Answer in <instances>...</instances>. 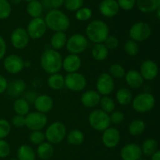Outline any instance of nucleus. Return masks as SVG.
I'll list each match as a JSON object with an SVG mask.
<instances>
[{"label":"nucleus","mask_w":160,"mask_h":160,"mask_svg":"<svg viewBox=\"0 0 160 160\" xmlns=\"http://www.w3.org/2000/svg\"><path fill=\"white\" fill-rule=\"evenodd\" d=\"M44 20L47 28L54 32H65L70 26V20L68 16L59 9H52L48 10Z\"/></svg>","instance_id":"obj_1"},{"label":"nucleus","mask_w":160,"mask_h":160,"mask_svg":"<svg viewBox=\"0 0 160 160\" xmlns=\"http://www.w3.org/2000/svg\"><path fill=\"white\" fill-rule=\"evenodd\" d=\"M40 64L42 69L49 75L59 73L62 66V55L57 50L48 49L41 55Z\"/></svg>","instance_id":"obj_2"},{"label":"nucleus","mask_w":160,"mask_h":160,"mask_svg":"<svg viewBox=\"0 0 160 160\" xmlns=\"http://www.w3.org/2000/svg\"><path fill=\"white\" fill-rule=\"evenodd\" d=\"M109 35V26L103 20H94L86 27L85 36L95 44L103 43Z\"/></svg>","instance_id":"obj_3"},{"label":"nucleus","mask_w":160,"mask_h":160,"mask_svg":"<svg viewBox=\"0 0 160 160\" xmlns=\"http://www.w3.org/2000/svg\"><path fill=\"white\" fill-rule=\"evenodd\" d=\"M67 130L65 124L56 121L47 127L45 132V140L52 144H58L62 142L67 136Z\"/></svg>","instance_id":"obj_4"},{"label":"nucleus","mask_w":160,"mask_h":160,"mask_svg":"<svg viewBox=\"0 0 160 160\" xmlns=\"http://www.w3.org/2000/svg\"><path fill=\"white\" fill-rule=\"evenodd\" d=\"M88 123L95 131L103 132L110 126L109 114L102 109H95L89 114Z\"/></svg>","instance_id":"obj_5"},{"label":"nucleus","mask_w":160,"mask_h":160,"mask_svg":"<svg viewBox=\"0 0 160 160\" xmlns=\"http://www.w3.org/2000/svg\"><path fill=\"white\" fill-rule=\"evenodd\" d=\"M132 108L138 113H146L151 111L156 104L155 97L150 93H142L132 100Z\"/></svg>","instance_id":"obj_6"},{"label":"nucleus","mask_w":160,"mask_h":160,"mask_svg":"<svg viewBox=\"0 0 160 160\" xmlns=\"http://www.w3.org/2000/svg\"><path fill=\"white\" fill-rule=\"evenodd\" d=\"M88 46V39L82 34H73L67 39L66 49L72 54H80Z\"/></svg>","instance_id":"obj_7"},{"label":"nucleus","mask_w":160,"mask_h":160,"mask_svg":"<svg viewBox=\"0 0 160 160\" xmlns=\"http://www.w3.org/2000/svg\"><path fill=\"white\" fill-rule=\"evenodd\" d=\"M65 78V87L72 92H81L86 88L87 79L83 74L78 72L67 73L64 77Z\"/></svg>","instance_id":"obj_8"},{"label":"nucleus","mask_w":160,"mask_h":160,"mask_svg":"<svg viewBox=\"0 0 160 160\" xmlns=\"http://www.w3.org/2000/svg\"><path fill=\"white\" fill-rule=\"evenodd\" d=\"M152 34V28L148 23L139 21L134 23L129 30L131 39L137 42H144L150 37Z\"/></svg>","instance_id":"obj_9"},{"label":"nucleus","mask_w":160,"mask_h":160,"mask_svg":"<svg viewBox=\"0 0 160 160\" xmlns=\"http://www.w3.org/2000/svg\"><path fill=\"white\" fill-rule=\"evenodd\" d=\"M48 123L46 114L39 111H30L25 116V126L31 131L42 130Z\"/></svg>","instance_id":"obj_10"},{"label":"nucleus","mask_w":160,"mask_h":160,"mask_svg":"<svg viewBox=\"0 0 160 160\" xmlns=\"http://www.w3.org/2000/svg\"><path fill=\"white\" fill-rule=\"evenodd\" d=\"M47 25L45 20L42 17H35L32 18L27 26V32L31 39H42L46 33Z\"/></svg>","instance_id":"obj_11"},{"label":"nucleus","mask_w":160,"mask_h":160,"mask_svg":"<svg viewBox=\"0 0 160 160\" xmlns=\"http://www.w3.org/2000/svg\"><path fill=\"white\" fill-rule=\"evenodd\" d=\"M3 67L8 73L16 75L23 70L25 61L21 56L17 54L8 55L3 60Z\"/></svg>","instance_id":"obj_12"},{"label":"nucleus","mask_w":160,"mask_h":160,"mask_svg":"<svg viewBox=\"0 0 160 160\" xmlns=\"http://www.w3.org/2000/svg\"><path fill=\"white\" fill-rule=\"evenodd\" d=\"M115 82L109 73H102L96 82V91L101 96H109L114 90Z\"/></svg>","instance_id":"obj_13"},{"label":"nucleus","mask_w":160,"mask_h":160,"mask_svg":"<svg viewBox=\"0 0 160 160\" xmlns=\"http://www.w3.org/2000/svg\"><path fill=\"white\" fill-rule=\"evenodd\" d=\"M30 37L25 28L18 27L12 31L10 35V42L14 48L23 50L28 45Z\"/></svg>","instance_id":"obj_14"},{"label":"nucleus","mask_w":160,"mask_h":160,"mask_svg":"<svg viewBox=\"0 0 160 160\" xmlns=\"http://www.w3.org/2000/svg\"><path fill=\"white\" fill-rule=\"evenodd\" d=\"M120 141V133L116 127H108L102 132V141L108 148H112L118 145Z\"/></svg>","instance_id":"obj_15"},{"label":"nucleus","mask_w":160,"mask_h":160,"mask_svg":"<svg viewBox=\"0 0 160 160\" xmlns=\"http://www.w3.org/2000/svg\"><path fill=\"white\" fill-rule=\"evenodd\" d=\"M142 156V147L135 143L126 144L120 151V157L123 160H138Z\"/></svg>","instance_id":"obj_16"},{"label":"nucleus","mask_w":160,"mask_h":160,"mask_svg":"<svg viewBox=\"0 0 160 160\" xmlns=\"http://www.w3.org/2000/svg\"><path fill=\"white\" fill-rule=\"evenodd\" d=\"M139 72L144 79L152 81L157 77L159 73V67L152 60H146L142 62Z\"/></svg>","instance_id":"obj_17"},{"label":"nucleus","mask_w":160,"mask_h":160,"mask_svg":"<svg viewBox=\"0 0 160 160\" xmlns=\"http://www.w3.org/2000/svg\"><path fill=\"white\" fill-rule=\"evenodd\" d=\"M98 10L103 17L111 18L118 14L120 6L117 0H102L98 5Z\"/></svg>","instance_id":"obj_18"},{"label":"nucleus","mask_w":160,"mask_h":160,"mask_svg":"<svg viewBox=\"0 0 160 160\" xmlns=\"http://www.w3.org/2000/svg\"><path fill=\"white\" fill-rule=\"evenodd\" d=\"M34 105L36 111L43 114H47L53 108L54 101L50 96L47 94H41L35 97Z\"/></svg>","instance_id":"obj_19"},{"label":"nucleus","mask_w":160,"mask_h":160,"mask_svg":"<svg viewBox=\"0 0 160 160\" xmlns=\"http://www.w3.org/2000/svg\"><path fill=\"white\" fill-rule=\"evenodd\" d=\"M82 61L79 55L70 53L64 59H62V68L67 73L77 72L81 68Z\"/></svg>","instance_id":"obj_20"},{"label":"nucleus","mask_w":160,"mask_h":160,"mask_svg":"<svg viewBox=\"0 0 160 160\" xmlns=\"http://www.w3.org/2000/svg\"><path fill=\"white\" fill-rule=\"evenodd\" d=\"M101 97V95L96 90L89 89L83 93L81 97V102L85 108H94L99 104Z\"/></svg>","instance_id":"obj_21"},{"label":"nucleus","mask_w":160,"mask_h":160,"mask_svg":"<svg viewBox=\"0 0 160 160\" xmlns=\"http://www.w3.org/2000/svg\"><path fill=\"white\" fill-rule=\"evenodd\" d=\"M127 84L133 89H139L144 84L145 79L140 72L136 70H130L124 75Z\"/></svg>","instance_id":"obj_22"},{"label":"nucleus","mask_w":160,"mask_h":160,"mask_svg":"<svg viewBox=\"0 0 160 160\" xmlns=\"http://www.w3.org/2000/svg\"><path fill=\"white\" fill-rule=\"evenodd\" d=\"M67 42V36L64 31H56L50 39V45L52 49L59 51L66 46Z\"/></svg>","instance_id":"obj_23"},{"label":"nucleus","mask_w":160,"mask_h":160,"mask_svg":"<svg viewBox=\"0 0 160 160\" xmlns=\"http://www.w3.org/2000/svg\"><path fill=\"white\" fill-rule=\"evenodd\" d=\"M136 6L141 12L148 13L157 10L160 0H136Z\"/></svg>","instance_id":"obj_24"},{"label":"nucleus","mask_w":160,"mask_h":160,"mask_svg":"<svg viewBox=\"0 0 160 160\" xmlns=\"http://www.w3.org/2000/svg\"><path fill=\"white\" fill-rule=\"evenodd\" d=\"M37 155L41 159L48 160L52 157L54 154V147L51 143L48 141H44L43 143L38 145L37 147Z\"/></svg>","instance_id":"obj_25"},{"label":"nucleus","mask_w":160,"mask_h":160,"mask_svg":"<svg viewBox=\"0 0 160 160\" xmlns=\"http://www.w3.org/2000/svg\"><path fill=\"white\" fill-rule=\"evenodd\" d=\"M18 160H35L36 153L32 147L28 144H22L17 149V152Z\"/></svg>","instance_id":"obj_26"},{"label":"nucleus","mask_w":160,"mask_h":160,"mask_svg":"<svg viewBox=\"0 0 160 160\" xmlns=\"http://www.w3.org/2000/svg\"><path fill=\"white\" fill-rule=\"evenodd\" d=\"M26 88L27 84L23 80L17 79L8 84L6 91H7L9 95L12 96V97H17V96L20 95L22 93L24 92Z\"/></svg>","instance_id":"obj_27"},{"label":"nucleus","mask_w":160,"mask_h":160,"mask_svg":"<svg viewBox=\"0 0 160 160\" xmlns=\"http://www.w3.org/2000/svg\"><path fill=\"white\" fill-rule=\"evenodd\" d=\"M48 87L54 90H59L65 86V78L59 73L52 74L47 79Z\"/></svg>","instance_id":"obj_28"},{"label":"nucleus","mask_w":160,"mask_h":160,"mask_svg":"<svg viewBox=\"0 0 160 160\" xmlns=\"http://www.w3.org/2000/svg\"><path fill=\"white\" fill-rule=\"evenodd\" d=\"M92 57L97 61H103L108 57L109 50L104 43H96L92 49Z\"/></svg>","instance_id":"obj_29"},{"label":"nucleus","mask_w":160,"mask_h":160,"mask_svg":"<svg viewBox=\"0 0 160 160\" xmlns=\"http://www.w3.org/2000/svg\"><path fill=\"white\" fill-rule=\"evenodd\" d=\"M116 99L119 104L127 106L132 102L133 96L131 91L128 88H120L116 93Z\"/></svg>","instance_id":"obj_30"},{"label":"nucleus","mask_w":160,"mask_h":160,"mask_svg":"<svg viewBox=\"0 0 160 160\" xmlns=\"http://www.w3.org/2000/svg\"><path fill=\"white\" fill-rule=\"evenodd\" d=\"M67 140L71 145H81L84 141V134L79 129H73L67 134Z\"/></svg>","instance_id":"obj_31"},{"label":"nucleus","mask_w":160,"mask_h":160,"mask_svg":"<svg viewBox=\"0 0 160 160\" xmlns=\"http://www.w3.org/2000/svg\"><path fill=\"white\" fill-rule=\"evenodd\" d=\"M43 10L42 5L39 0H33L27 4L26 11L28 15L32 18L41 17Z\"/></svg>","instance_id":"obj_32"},{"label":"nucleus","mask_w":160,"mask_h":160,"mask_svg":"<svg viewBox=\"0 0 160 160\" xmlns=\"http://www.w3.org/2000/svg\"><path fill=\"white\" fill-rule=\"evenodd\" d=\"M12 107L17 115L26 116L30 112L29 102L24 98H18L14 100Z\"/></svg>","instance_id":"obj_33"},{"label":"nucleus","mask_w":160,"mask_h":160,"mask_svg":"<svg viewBox=\"0 0 160 160\" xmlns=\"http://www.w3.org/2000/svg\"><path fill=\"white\" fill-rule=\"evenodd\" d=\"M145 122L142 119H134L128 125V133L131 136H137L142 134L145 130Z\"/></svg>","instance_id":"obj_34"},{"label":"nucleus","mask_w":160,"mask_h":160,"mask_svg":"<svg viewBox=\"0 0 160 160\" xmlns=\"http://www.w3.org/2000/svg\"><path fill=\"white\" fill-rule=\"evenodd\" d=\"M158 143L157 141L152 138H148L145 140L142 146V154L146 156H152L155 152L157 151Z\"/></svg>","instance_id":"obj_35"},{"label":"nucleus","mask_w":160,"mask_h":160,"mask_svg":"<svg viewBox=\"0 0 160 160\" xmlns=\"http://www.w3.org/2000/svg\"><path fill=\"white\" fill-rule=\"evenodd\" d=\"M99 104L101 107V109L108 114H110L111 112H112L116 108L115 101L109 96H102L101 97V100H100Z\"/></svg>","instance_id":"obj_36"},{"label":"nucleus","mask_w":160,"mask_h":160,"mask_svg":"<svg viewBox=\"0 0 160 160\" xmlns=\"http://www.w3.org/2000/svg\"><path fill=\"white\" fill-rule=\"evenodd\" d=\"M92 10L91 8L87 7V6H82L79 9L75 12V17L78 21L84 22L90 20L92 17Z\"/></svg>","instance_id":"obj_37"},{"label":"nucleus","mask_w":160,"mask_h":160,"mask_svg":"<svg viewBox=\"0 0 160 160\" xmlns=\"http://www.w3.org/2000/svg\"><path fill=\"white\" fill-rule=\"evenodd\" d=\"M124 50L131 56H137L139 52L138 43L132 39H128L124 43Z\"/></svg>","instance_id":"obj_38"},{"label":"nucleus","mask_w":160,"mask_h":160,"mask_svg":"<svg viewBox=\"0 0 160 160\" xmlns=\"http://www.w3.org/2000/svg\"><path fill=\"white\" fill-rule=\"evenodd\" d=\"M12 13V6L8 0H0V20H6Z\"/></svg>","instance_id":"obj_39"},{"label":"nucleus","mask_w":160,"mask_h":160,"mask_svg":"<svg viewBox=\"0 0 160 160\" xmlns=\"http://www.w3.org/2000/svg\"><path fill=\"white\" fill-rule=\"evenodd\" d=\"M109 74L115 78H122L126 74L124 67L120 64H113L109 67Z\"/></svg>","instance_id":"obj_40"},{"label":"nucleus","mask_w":160,"mask_h":160,"mask_svg":"<svg viewBox=\"0 0 160 160\" xmlns=\"http://www.w3.org/2000/svg\"><path fill=\"white\" fill-rule=\"evenodd\" d=\"M45 140V133L42 130H34L31 131L29 135V141L31 144L34 145H39L40 144L43 143Z\"/></svg>","instance_id":"obj_41"},{"label":"nucleus","mask_w":160,"mask_h":160,"mask_svg":"<svg viewBox=\"0 0 160 160\" xmlns=\"http://www.w3.org/2000/svg\"><path fill=\"white\" fill-rule=\"evenodd\" d=\"M11 132V124L7 119H0V139H5Z\"/></svg>","instance_id":"obj_42"},{"label":"nucleus","mask_w":160,"mask_h":160,"mask_svg":"<svg viewBox=\"0 0 160 160\" xmlns=\"http://www.w3.org/2000/svg\"><path fill=\"white\" fill-rule=\"evenodd\" d=\"M84 0H65L64 6L70 12H76L84 6Z\"/></svg>","instance_id":"obj_43"},{"label":"nucleus","mask_w":160,"mask_h":160,"mask_svg":"<svg viewBox=\"0 0 160 160\" xmlns=\"http://www.w3.org/2000/svg\"><path fill=\"white\" fill-rule=\"evenodd\" d=\"M103 43L105 44V45L107 47V49L109 50H114L119 46V45H120V41H119V39L115 35H109L106 38V40L104 41Z\"/></svg>","instance_id":"obj_44"},{"label":"nucleus","mask_w":160,"mask_h":160,"mask_svg":"<svg viewBox=\"0 0 160 160\" xmlns=\"http://www.w3.org/2000/svg\"><path fill=\"white\" fill-rule=\"evenodd\" d=\"M124 114L120 111H116L114 110L112 112L109 114V119H110L111 123L114 124V125H119L123 122L124 120Z\"/></svg>","instance_id":"obj_45"},{"label":"nucleus","mask_w":160,"mask_h":160,"mask_svg":"<svg viewBox=\"0 0 160 160\" xmlns=\"http://www.w3.org/2000/svg\"><path fill=\"white\" fill-rule=\"evenodd\" d=\"M11 147L9 143L5 139H0V158H4L9 156Z\"/></svg>","instance_id":"obj_46"},{"label":"nucleus","mask_w":160,"mask_h":160,"mask_svg":"<svg viewBox=\"0 0 160 160\" xmlns=\"http://www.w3.org/2000/svg\"><path fill=\"white\" fill-rule=\"evenodd\" d=\"M120 9L125 11H130L136 6V0H117Z\"/></svg>","instance_id":"obj_47"},{"label":"nucleus","mask_w":160,"mask_h":160,"mask_svg":"<svg viewBox=\"0 0 160 160\" xmlns=\"http://www.w3.org/2000/svg\"><path fill=\"white\" fill-rule=\"evenodd\" d=\"M11 123L17 128H21V127L25 126V116L16 114V115L12 117Z\"/></svg>","instance_id":"obj_48"},{"label":"nucleus","mask_w":160,"mask_h":160,"mask_svg":"<svg viewBox=\"0 0 160 160\" xmlns=\"http://www.w3.org/2000/svg\"><path fill=\"white\" fill-rule=\"evenodd\" d=\"M6 49H7V45H6V40L2 36L0 35V61L4 59L6 53Z\"/></svg>","instance_id":"obj_49"},{"label":"nucleus","mask_w":160,"mask_h":160,"mask_svg":"<svg viewBox=\"0 0 160 160\" xmlns=\"http://www.w3.org/2000/svg\"><path fill=\"white\" fill-rule=\"evenodd\" d=\"M8 84L9 83H8L7 79L0 74V95L6 92L8 87Z\"/></svg>","instance_id":"obj_50"},{"label":"nucleus","mask_w":160,"mask_h":160,"mask_svg":"<svg viewBox=\"0 0 160 160\" xmlns=\"http://www.w3.org/2000/svg\"><path fill=\"white\" fill-rule=\"evenodd\" d=\"M65 0H51V5L52 9H59L64 6Z\"/></svg>","instance_id":"obj_51"},{"label":"nucleus","mask_w":160,"mask_h":160,"mask_svg":"<svg viewBox=\"0 0 160 160\" xmlns=\"http://www.w3.org/2000/svg\"><path fill=\"white\" fill-rule=\"evenodd\" d=\"M40 3H42L43 9H47V10H50L52 9V5H51V0H39Z\"/></svg>","instance_id":"obj_52"},{"label":"nucleus","mask_w":160,"mask_h":160,"mask_svg":"<svg viewBox=\"0 0 160 160\" xmlns=\"http://www.w3.org/2000/svg\"><path fill=\"white\" fill-rule=\"evenodd\" d=\"M152 160H160V151H156L152 155Z\"/></svg>","instance_id":"obj_53"},{"label":"nucleus","mask_w":160,"mask_h":160,"mask_svg":"<svg viewBox=\"0 0 160 160\" xmlns=\"http://www.w3.org/2000/svg\"><path fill=\"white\" fill-rule=\"evenodd\" d=\"M22 0H11L10 3H12L13 5H18V4H20V2Z\"/></svg>","instance_id":"obj_54"},{"label":"nucleus","mask_w":160,"mask_h":160,"mask_svg":"<svg viewBox=\"0 0 160 160\" xmlns=\"http://www.w3.org/2000/svg\"><path fill=\"white\" fill-rule=\"evenodd\" d=\"M156 13H157V17L160 19V6L157 9V10H156Z\"/></svg>","instance_id":"obj_55"},{"label":"nucleus","mask_w":160,"mask_h":160,"mask_svg":"<svg viewBox=\"0 0 160 160\" xmlns=\"http://www.w3.org/2000/svg\"><path fill=\"white\" fill-rule=\"evenodd\" d=\"M22 1H24V2H27V3H29V2L33 1V0H22Z\"/></svg>","instance_id":"obj_56"},{"label":"nucleus","mask_w":160,"mask_h":160,"mask_svg":"<svg viewBox=\"0 0 160 160\" xmlns=\"http://www.w3.org/2000/svg\"><path fill=\"white\" fill-rule=\"evenodd\" d=\"M138 160H147L146 158H139Z\"/></svg>","instance_id":"obj_57"},{"label":"nucleus","mask_w":160,"mask_h":160,"mask_svg":"<svg viewBox=\"0 0 160 160\" xmlns=\"http://www.w3.org/2000/svg\"><path fill=\"white\" fill-rule=\"evenodd\" d=\"M9 160H18V159H17V158H11V159Z\"/></svg>","instance_id":"obj_58"}]
</instances>
